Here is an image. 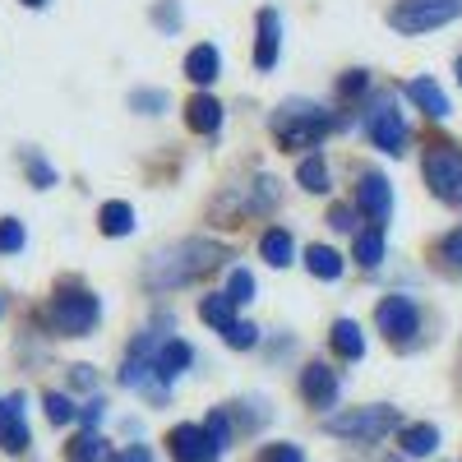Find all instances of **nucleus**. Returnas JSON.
Here are the masks:
<instances>
[{
	"label": "nucleus",
	"mask_w": 462,
	"mask_h": 462,
	"mask_svg": "<svg viewBox=\"0 0 462 462\" xmlns=\"http://www.w3.org/2000/svg\"><path fill=\"white\" fill-rule=\"evenodd\" d=\"M226 259V250L217 241H204V236H189V241H176L167 250H158L148 263H143V287L148 291H176V287H189L199 282L204 273Z\"/></svg>",
	"instance_id": "1"
},
{
	"label": "nucleus",
	"mask_w": 462,
	"mask_h": 462,
	"mask_svg": "<svg viewBox=\"0 0 462 462\" xmlns=\"http://www.w3.org/2000/svg\"><path fill=\"white\" fill-rule=\"evenodd\" d=\"M328 130H333V121L310 102H282L273 111V134L282 148H315Z\"/></svg>",
	"instance_id": "2"
},
{
	"label": "nucleus",
	"mask_w": 462,
	"mask_h": 462,
	"mask_svg": "<svg viewBox=\"0 0 462 462\" xmlns=\"http://www.w3.org/2000/svg\"><path fill=\"white\" fill-rule=\"evenodd\" d=\"M97 315H102V305H97V296L84 291V287H60V291L51 296V305H47V324H51L60 337H84V333H93Z\"/></svg>",
	"instance_id": "3"
},
{
	"label": "nucleus",
	"mask_w": 462,
	"mask_h": 462,
	"mask_svg": "<svg viewBox=\"0 0 462 462\" xmlns=\"http://www.w3.org/2000/svg\"><path fill=\"white\" fill-rule=\"evenodd\" d=\"M393 426H398V411L383 407V402H374V407H346V411L324 416V430L342 435V439H383Z\"/></svg>",
	"instance_id": "4"
},
{
	"label": "nucleus",
	"mask_w": 462,
	"mask_h": 462,
	"mask_svg": "<svg viewBox=\"0 0 462 462\" xmlns=\"http://www.w3.org/2000/svg\"><path fill=\"white\" fill-rule=\"evenodd\" d=\"M462 14V0H398L389 10V23L407 37L416 32H430V28H444Z\"/></svg>",
	"instance_id": "5"
},
{
	"label": "nucleus",
	"mask_w": 462,
	"mask_h": 462,
	"mask_svg": "<svg viewBox=\"0 0 462 462\" xmlns=\"http://www.w3.org/2000/svg\"><path fill=\"white\" fill-rule=\"evenodd\" d=\"M426 185L435 189V199L462 208V148H453V143L426 148Z\"/></svg>",
	"instance_id": "6"
},
{
	"label": "nucleus",
	"mask_w": 462,
	"mask_h": 462,
	"mask_svg": "<svg viewBox=\"0 0 462 462\" xmlns=\"http://www.w3.org/2000/svg\"><path fill=\"white\" fill-rule=\"evenodd\" d=\"M374 324H379V333L389 337L393 346H407V342H416L420 315H416V305L407 296H383L379 310H374Z\"/></svg>",
	"instance_id": "7"
},
{
	"label": "nucleus",
	"mask_w": 462,
	"mask_h": 462,
	"mask_svg": "<svg viewBox=\"0 0 462 462\" xmlns=\"http://www.w3.org/2000/svg\"><path fill=\"white\" fill-rule=\"evenodd\" d=\"M365 130H370L374 148L393 152V158H398V152L407 148V125H402V116H398L393 97H379V102L365 111Z\"/></svg>",
	"instance_id": "8"
},
{
	"label": "nucleus",
	"mask_w": 462,
	"mask_h": 462,
	"mask_svg": "<svg viewBox=\"0 0 462 462\" xmlns=\"http://www.w3.org/2000/svg\"><path fill=\"white\" fill-rule=\"evenodd\" d=\"M356 204L370 217V226L383 231V226H389V217H393V189H389V180H383L379 171H365L361 185H356Z\"/></svg>",
	"instance_id": "9"
},
{
	"label": "nucleus",
	"mask_w": 462,
	"mask_h": 462,
	"mask_svg": "<svg viewBox=\"0 0 462 462\" xmlns=\"http://www.w3.org/2000/svg\"><path fill=\"white\" fill-rule=\"evenodd\" d=\"M167 448H171L176 462H217V453H222V448L208 439L204 426H176V430L167 435Z\"/></svg>",
	"instance_id": "10"
},
{
	"label": "nucleus",
	"mask_w": 462,
	"mask_h": 462,
	"mask_svg": "<svg viewBox=\"0 0 462 462\" xmlns=\"http://www.w3.org/2000/svg\"><path fill=\"white\" fill-rule=\"evenodd\" d=\"M300 398L310 407H333V398H337V370L324 365V361H310L300 370Z\"/></svg>",
	"instance_id": "11"
},
{
	"label": "nucleus",
	"mask_w": 462,
	"mask_h": 462,
	"mask_svg": "<svg viewBox=\"0 0 462 462\" xmlns=\"http://www.w3.org/2000/svg\"><path fill=\"white\" fill-rule=\"evenodd\" d=\"M0 448L5 453H23L28 448V420H23V402L19 398H0Z\"/></svg>",
	"instance_id": "12"
},
{
	"label": "nucleus",
	"mask_w": 462,
	"mask_h": 462,
	"mask_svg": "<svg viewBox=\"0 0 462 462\" xmlns=\"http://www.w3.org/2000/svg\"><path fill=\"white\" fill-rule=\"evenodd\" d=\"M185 125L195 134H217L222 130V102L213 93H195L185 102Z\"/></svg>",
	"instance_id": "13"
},
{
	"label": "nucleus",
	"mask_w": 462,
	"mask_h": 462,
	"mask_svg": "<svg viewBox=\"0 0 462 462\" xmlns=\"http://www.w3.org/2000/svg\"><path fill=\"white\" fill-rule=\"evenodd\" d=\"M278 42H282L278 10H259V42H254V65L259 69H273L278 65Z\"/></svg>",
	"instance_id": "14"
},
{
	"label": "nucleus",
	"mask_w": 462,
	"mask_h": 462,
	"mask_svg": "<svg viewBox=\"0 0 462 462\" xmlns=\"http://www.w3.org/2000/svg\"><path fill=\"white\" fill-rule=\"evenodd\" d=\"M189 361H195V352H189V342H180V337H162L158 352H152V365H158V379H162V383L176 379Z\"/></svg>",
	"instance_id": "15"
},
{
	"label": "nucleus",
	"mask_w": 462,
	"mask_h": 462,
	"mask_svg": "<svg viewBox=\"0 0 462 462\" xmlns=\"http://www.w3.org/2000/svg\"><path fill=\"white\" fill-rule=\"evenodd\" d=\"M217 69H222V56H217L213 42H204V47H195V51L185 56V79L199 84V88H208L217 79Z\"/></svg>",
	"instance_id": "16"
},
{
	"label": "nucleus",
	"mask_w": 462,
	"mask_h": 462,
	"mask_svg": "<svg viewBox=\"0 0 462 462\" xmlns=\"http://www.w3.org/2000/svg\"><path fill=\"white\" fill-rule=\"evenodd\" d=\"M407 97L426 111L430 121H444V116H448V97H444V88H439L435 79H411V84H407Z\"/></svg>",
	"instance_id": "17"
},
{
	"label": "nucleus",
	"mask_w": 462,
	"mask_h": 462,
	"mask_svg": "<svg viewBox=\"0 0 462 462\" xmlns=\"http://www.w3.org/2000/svg\"><path fill=\"white\" fill-rule=\"evenodd\" d=\"M328 342H333V352L342 361H361L365 356V337H361V324L356 319H337L333 333H328Z\"/></svg>",
	"instance_id": "18"
},
{
	"label": "nucleus",
	"mask_w": 462,
	"mask_h": 462,
	"mask_svg": "<svg viewBox=\"0 0 462 462\" xmlns=\"http://www.w3.org/2000/svg\"><path fill=\"white\" fill-rule=\"evenodd\" d=\"M259 254L273 263V268H287L291 254H296V241H291V231L273 226V231H263V241H259Z\"/></svg>",
	"instance_id": "19"
},
{
	"label": "nucleus",
	"mask_w": 462,
	"mask_h": 462,
	"mask_svg": "<svg viewBox=\"0 0 462 462\" xmlns=\"http://www.w3.org/2000/svg\"><path fill=\"white\" fill-rule=\"evenodd\" d=\"M199 319L226 333L231 324H236V305H231V296H226V291H217V296H204V300H199Z\"/></svg>",
	"instance_id": "20"
},
{
	"label": "nucleus",
	"mask_w": 462,
	"mask_h": 462,
	"mask_svg": "<svg viewBox=\"0 0 462 462\" xmlns=\"http://www.w3.org/2000/svg\"><path fill=\"white\" fill-rule=\"evenodd\" d=\"M69 462H116V453L106 448V439L97 430H84L79 439L69 444Z\"/></svg>",
	"instance_id": "21"
},
{
	"label": "nucleus",
	"mask_w": 462,
	"mask_h": 462,
	"mask_svg": "<svg viewBox=\"0 0 462 462\" xmlns=\"http://www.w3.org/2000/svg\"><path fill=\"white\" fill-rule=\"evenodd\" d=\"M97 226L106 231V236H130V226H134V208H130V204H121V199H111V204H102Z\"/></svg>",
	"instance_id": "22"
},
{
	"label": "nucleus",
	"mask_w": 462,
	"mask_h": 462,
	"mask_svg": "<svg viewBox=\"0 0 462 462\" xmlns=\"http://www.w3.org/2000/svg\"><path fill=\"white\" fill-rule=\"evenodd\" d=\"M305 268H310L315 278L333 282V278H342V254L328 250V245H310V250H305Z\"/></svg>",
	"instance_id": "23"
},
{
	"label": "nucleus",
	"mask_w": 462,
	"mask_h": 462,
	"mask_svg": "<svg viewBox=\"0 0 462 462\" xmlns=\"http://www.w3.org/2000/svg\"><path fill=\"white\" fill-rule=\"evenodd\" d=\"M398 444H402L407 457H426V453H435L439 430H435V426H407V430L398 435Z\"/></svg>",
	"instance_id": "24"
},
{
	"label": "nucleus",
	"mask_w": 462,
	"mask_h": 462,
	"mask_svg": "<svg viewBox=\"0 0 462 462\" xmlns=\"http://www.w3.org/2000/svg\"><path fill=\"white\" fill-rule=\"evenodd\" d=\"M296 180H300V189H310V195H328V167H324L319 152H310V158L296 167Z\"/></svg>",
	"instance_id": "25"
},
{
	"label": "nucleus",
	"mask_w": 462,
	"mask_h": 462,
	"mask_svg": "<svg viewBox=\"0 0 462 462\" xmlns=\"http://www.w3.org/2000/svg\"><path fill=\"white\" fill-rule=\"evenodd\" d=\"M379 259H383V231H356V263L361 268H379Z\"/></svg>",
	"instance_id": "26"
},
{
	"label": "nucleus",
	"mask_w": 462,
	"mask_h": 462,
	"mask_svg": "<svg viewBox=\"0 0 462 462\" xmlns=\"http://www.w3.org/2000/svg\"><path fill=\"white\" fill-rule=\"evenodd\" d=\"M23 167H28V176H32V185H37V189H51V185H56V171L47 167V158H42L37 148H28V152H23Z\"/></svg>",
	"instance_id": "27"
},
{
	"label": "nucleus",
	"mask_w": 462,
	"mask_h": 462,
	"mask_svg": "<svg viewBox=\"0 0 462 462\" xmlns=\"http://www.w3.org/2000/svg\"><path fill=\"white\" fill-rule=\"evenodd\" d=\"M23 222L19 217H0V254H19L23 250Z\"/></svg>",
	"instance_id": "28"
},
{
	"label": "nucleus",
	"mask_w": 462,
	"mask_h": 462,
	"mask_svg": "<svg viewBox=\"0 0 462 462\" xmlns=\"http://www.w3.org/2000/svg\"><path fill=\"white\" fill-rule=\"evenodd\" d=\"M47 416H51V426H69V420H79V407H74L65 393H47Z\"/></svg>",
	"instance_id": "29"
},
{
	"label": "nucleus",
	"mask_w": 462,
	"mask_h": 462,
	"mask_svg": "<svg viewBox=\"0 0 462 462\" xmlns=\"http://www.w3.org/2000/svg\"><path fill=\"white\" fill-rule=\"evenodd\" d=\"M226 296H231V305H245V300H254V278L245 273V268H236V273H231Z\"/></svg>",
	"instance_id": "30"
},
{
	"label": "nucleus",
	"mask_w": 462,
	"mask_h": 462,
	"mask_svg": "<svg viewBox=\"0 0 462 462\" xmlns=\"http://www.w3.org/2000/svg\"><path fill=\"white\" fill-rule=\"evenodd\" d=\"M222 337H226V346H236V352H245V346H254V342H259V328H254V324H245V319H236V324H231Z\"/></svg>",
	"instance_id": "31"
},
{
	"label": "nucleus",
	"mask_w": 462,
	"mask_h": 462,
	"mask_svg": "<svg viewBox=\"0 0 462 462\" xmlns=\"http://www.w3.org/2000/svg\"><path fill=\"white\" fill-rule=\"evenodd\" d=\"M439 259L453 268V273H462V226H457V231H448V236L439 241Z\"/></svg>",
	"instance_id": "32"
},
{
	"label": "nucleus",
	"mask_w": 462,
	"mask_h": 462,
	"mask_svg": "<svg viewBox=\"0 0 462 462\" xmlns=\"http://www.w3.org/2000/svg\"><path fill=\"white\" fill-rule=\"evenodd\" d=\"M254 462H305V453H300L296 444H268Z\"/></svg>",
	"instance_id": "33"
},
{
	"label": "nucleus",
	"mask_w": 462,
	"mask_h": 462,
	"mask_svg": "<svg viewBox=\"0 0 462 462\" xmlns=\"http://www.w3.org/2000/svg\"><path fill=\"white\" fill-rule=\"evenodd\" d=\"M365 84H370L365 69H352V74H342V79H337V93H342V97H361Z\"/></svg>",
	"instance_id": "34"
},
{
	"label": "nucleus",
	"mask_w": 462,
	"mask_h": 462,
	"mask_svg": "<svg viewBox=\"0 0 462 462\" xmlns=\"http://www.w3.org/2000/svg\"><path fill=\"white\" fill-rule=\"evenodd\" d=\"M204 430H208V439H213L217 448H226V435H231V420H226V411H213Z\"/></svg>",
	"instance_id": "35"
},
{
	"label": "nucleus",
	"mask_w": 462,
	"mask_h": 462,
	"mask_svg": "<svg viewBox=\"0 0 462 462\" xmlns=\"http://www.w3.org/2000/svg\"><path fill=\"white\" fill-rule=\"evenodd\" d=\"M130 106H143V111L152 116V111H162V106H167V93H148V88H139V93L130 97Z\"/></svg>",
	"instance_id": "36"
},
{
	"label": "nucleus",
	"mask_w": 462,
	"mask_h": 462,
	"mask_svg": "<svg viewBox=\"0 0 462 462\" xmlns=\"http://www.w3.org/2000/svg\"><path fill=\"white\" fill-rule=\"evenodd\" d=\"M102 416H106V402H102V398H93V402H88V407L79 411V420H84V426H97Z\"/></svg>",
	"instance_id": "37"
},
{
	"label": "nucleus",
	"mask_w": 462,
	"mask_h": 462,
	"mask_svg": "<svg viewBox=\"0 0 462 462\" xmlns=\"http://www.w3.org/2000/svg\"><path fill=\"white\" fill-rule=\"evenodd\" d=\"M328 222H333L337 231H356V217H352V208H333V213H328Z\"/></svg>",
	"instance_id": "38"
},
{
	"label": "nucleus",
	"mask_w": 462,
	"mask_h": 462,
	"mask_svg": "<svg viewBox=\"0 0 462 462\" xmlns=\"http://www.w3.org/2000/svg\"><path fill=\"white\" fill-rule=\"evenodd\" d=\"M116 462H152V453H148L143 444H134V448H125V453H116Z\"/></svg>",
	"instance_id": "39"
},
{
	"label": "nucleus",
	"mask_w": 462,
	"mask_h": 462,
	"mask_svg": "<svg viewBox=\"0 0 462 462\" xmlns=\"http://www.w3.org/2000/svg\"><path fill=\"white\" fill-rule=\"evenodd\" d=\"M158 23H162V28H176V23H180V10H176V5H158Z\"/></svg>",
	"instance_id": "40"
},
{
	"label": "nucleus",
	"mask_w": 462,
	"mask_h": 462,
	"mask_svg": "<svg viewBox=\"0 0 462 462\" xmlns=\"http://www.w3.org/2000/svg\"><path fill=\"white\" fill-rule=\"evenodd\" d=\"M23 5H32V10H42V5H47V0H23Z\"/></svg>",
	"instance_id": "41"
},
{
	"label": "nucleus",
	"mask_w": 462,
	"mask_h": 462,
	"mask_svg": "<svg viewBox=\"0 0 462 462\" xmlns=\"http://www.w3.org/2000/svg\"><path fill=\"white\" fill-rule=\"evenodd\" d=\"M457 84H462V56H457Z\"/></svg>",
	"instance_id": "42"
},
{
	"label": "nucleus",
	"mask_w": 462,
	"mask_h": 462,
	"mask_svg": "<svg viewBox=\"0 0 462 462\" xmlns=\"http://www.w3.org/2000/svg\"><path fill=\"white\" fill-rule=\"evenodd\" d=\"M0 315H5V300H0Z\"/></svg>",
	"instance_id": "43"
}]
</instances>
